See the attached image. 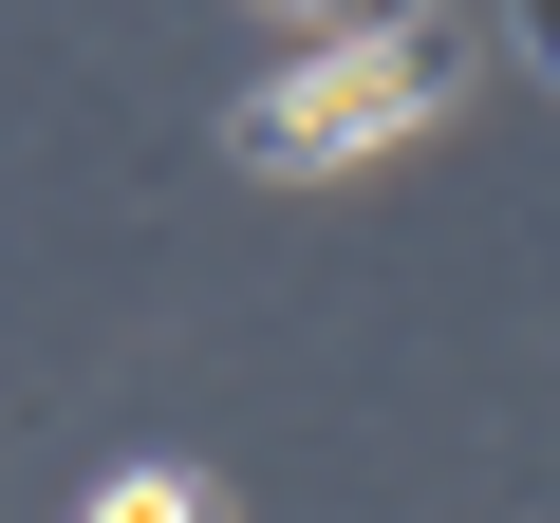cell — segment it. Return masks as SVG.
Instances as JSON below:
<instances>
[{
	"mask_svg": "<svg viewBox=\"0 0 560 523\" xmlns=\"http://www.w3.org/2000/svg\"><path fill=\"white\" fill-rule=\"evenodd\" d=\"M486 57H467V20H393V38H318L280 94H243L224 113V150L243 168H374V150H411L448 94H467Z\"/></svg>",
	"mask_w": 560,
	"mask_h": 523,
	"instance_id": "cell-1",
	"label": "cell"
},
{
	"mask_svg": "<svg viewBox=\"0 0 560 523\" xmlns=\"http://www.w3.org/2000/svg\"><path fill=\"white\" fill-rule=\"evenodd\" d=\"M541 38H560V0H541Z\"/></svg>",
	"mask_w": 560,
	"mask_h": 523,
	"instance_id": "cell-4",
	"label": "cell"
},
{
	"mask_svg": "<svg viewBox=\"0 0 560 523\" xmlns=\"http://www.w3.org/2000/svg\"><path fill=\"white\" fill-rule=\"evenodd\" d=\"M75 523H206V486H187V467H113Z\"/></svg>",
	"mask_w": 560,
	"mask_h": 523,
	"instance_id": "cell-2",
	"label": "cell"
},
{
	"mask_svg": "<svg viewBox=\"0 0 560 523\" xmlns=\"http://www.w3.org/2000/svg\"><path fill=\"white\" fill-rule=\"evenodd\" d=\"M261 20H318V38H393L411 0H261Z\"/></svg>",
	"mask_w": 560,
	"mask_h": 523,
	"instance_id": "cell-3",
	"label": "cell"
}]
</instances>
